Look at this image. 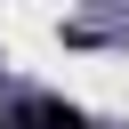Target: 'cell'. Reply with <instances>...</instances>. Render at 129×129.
Instances as JSON below:
<instances>
[{"label":"cell","mask_w":129,"mask_h":129,"mask_svg":"<svg viewBox=\"0 0 129 129\" xmlns=\"http://www.w3.org/2000/svg\"><path fill=\"white\" fill-rule=\"evenodd\" d=\"M8 129H89V113L64 105V97H24V105L8 113Z\"/></svg>","instance_id":"obj_1"},{"label":"cell","mask_w":129,"mask_h":129,"mask_svg":"<svg viewBox=\"0 0 129 129\" xmlns=\"http://www.w3.org/2000/svg\"><path fill=\"white\" fill-rule=\"evenodd\" d=\"M89 129H97V121H89Z\"/></svg>","instance_id":"obj_2"}]
</instances>
